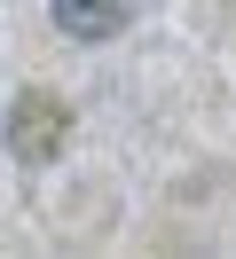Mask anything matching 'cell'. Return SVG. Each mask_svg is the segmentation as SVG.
Returning <instances> with one entry per match:
<instances>
[{
    "label": "cell",
    "instance_id": "6da1fadb",
    "mask_svg": "<svg viewBox=\"0 0 236 259\" xmlns=\"http://www.w3.org/2000/svg\"><path fill=\"white\" fill-rule=\"evenodd\" d=\"M63 142H71V110H63V95L24 87V95L8 102V157H16V165H55Z\"/></svg>",
    "mask_w": 236,
    "mask_h": 259
},
{
    "label": "cell",
    "instance_id": "7a4b0ae2",
    "mask_svg": "<svg viewBox=\"0 0 236 259\" xmlns=\"http://www.w3.org/2000/svg\"><path fill=\"white\" fill-rule=\"evenodd\" d=\"M47 8H55L63 39H118L126 16H134V0H47Z\"/></svg>",
    "mask_w": 236,
    "mask_h": 259
}]
</instances>
